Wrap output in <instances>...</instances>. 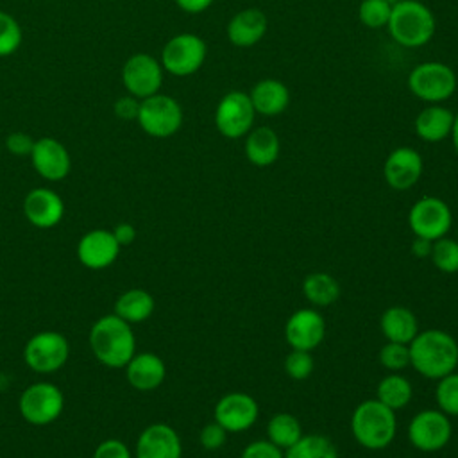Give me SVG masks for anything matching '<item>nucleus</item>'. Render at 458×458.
Wrapping results in <instances>:
<instances>
[{
  "label": "nucleus",
  "instance_id": "ea45409f",
  "mask_svg": "<svg viewBox=\"0 0 458 458\" xmlns=\"http://www.w3.org/2000/svg\"><path fill=\"white\" fill-rule=\"evenodd\" d=\"M93 458H132V456L129 447L122 440L106 438L95 447Z\"/></svg>",
  "mask_w": 458,
  "mask_h": 458
},
{
  "label": "nucleus",
  "instance_id": "4c0bfd02",
  "mask_svg": "<svg viewBox=\"0 0 458 458\" xmlns=\"http://www.w3.org/2000/svg\"><path fill=\"white\" fill-rule=\"evenodd\" d=\"M227 440V431L218 422H208L199 433V442L206 451L220 449Z\"/></svg>",
  "mask_w": 458,
  "mask_h": 458
},
{
  "label": "nucleus",
  "instance_id": "c756f323",
  "mask_svg": "<svg viewBox=\"0 0 458 458\" xmlns=\"http://www.w3.org/2000/svg\"><path fill=\"white\" fill-rule=\"evenodd\" d=\"M267 437L279 449L286 451L302 437V428L297 417L286 411H279L268 419Z\"/></svg>",
  "mask_w": 458,
  "mask_h": 458
},
{
  "label": "nucleus",
  "instance_id": "473e14b6",
  "mask_svg": "<svg viewBox=\"0 0 458 458\" xmlns=\"http://www.w3.org/2000/svg\"><path fill=\"white\" fill-rule=\"evenodd\" d=\"M435 401L440 411L449 417H458V372H451L438 379Z\"/></svg>",
  "mask_w": 458,
  "mask_h": 458
},
{
  "label": "nucleus",
  "instance_id": "aec40b11",
  "mask_svg": "<svg viewBox=\"0 0 458 458\" xmlns=\"http://www.w3.org/2000/svg\"><path fill=\"white\" fill-rule=\"evenodd\" d=\"M23 215L34 227L50 229L63 220L64 202L50 188H34L23 199Z\"/></svg>",
  "mask_w": 458,
  "mask_h": 458
},
{
  "label": "nucleus",
  "instance_id": "bb28decb",
  "mask_svg": "<svg viewBox=\"0 0 458 458\" xmlns=\"http://www.w3.org/2000/svg\"><path fill=\"white\" fill-rule=\"evenodd\" d=\"M156 308L154 297L143 288H131L120 293L114 302V315L129 324L145 322Z\"/></svg>",
  "mask_w": 458,
  "mask_h": 458
},
{
  "label": "nucleus",
  "instance_id": "c03bdc74",
  "mask_svg": "<svg viewBox=\"0 0 458 458\" xmlns=\"http://www.w3.org/2000/svg\"><path fill=\"white\" fill-rule=\"evenodd\" d=\"M213 2L215 0H175L177 7L188 14H199L208 7H211Z\"/></svg>",
  "mask_w": 458,
  "mask_h": 458
},
{
  "label": "nucleus",
  "instance_id": "dca6fc26",
  "mask_svg": "<svg viewBox=\"0 0 458 458\" xmlns=\"http://www.w3.org/2000/svg\"><path fill=\"white\" fill-rule=\"evenodd\" d=\"M424 172L422 156L411 147L394 148L383 165V175L392 190H410L419 182Z\"/></svg>",
  "mask_w": 458,
  "mask_h": 458
},
{
  "label": "nucleus",
  "instance_id": "a211bd4d",
  "mask_svg": "<svg viewBox=\"0 0 458 458\" xmlns=\"http://www.w3.org/2000/svg\"><path fill=\"white\" fill-rule=\"evenodd\" d=\"M30 161L34 170L47 181H61L70 174L72 157L66 147L50 136L34 141Z\"/></svg>",
  "mask_w": 458,
  "mask_h": 458
},
{
  "label": "nucleus",
  "instance_id": "72a5a7b5",
  "mask_svg": "<svg viewBox=\"0 0 458 458\" xmlns=\"http://www.w3.org/2000/svg\"><path fill=\"white\" fill-rule=\"evenodd\" d=\"M392 13L390 0H361L358 5V18L369 29L386 27Z\"/></svg>",
  "mask_w": 458,
  "mask_h": 458
},
{
  "label": "nucleus",
  "instance_id": "ddd939ff",
  "mask_svg": "<svg viewBox=\"0 0 458 458\" xmlns=\"http://www.w3.org/2000/svg\"><path fill=\"white\" fill-rule=\"evenodd\" d=\"M163 66L154 55L138 52L132 54L122 68V82L129 95L143 100L159 93L163 84Z\"/></svg>",
  "mask_w": 458,
  "mask_h": 458
},
{
  "label": "nucleus",
  "instance_id": "0eeeda50",
  "mask_svg": "<svg viewBox=\"0 0 458 458\" xmlns=\"http://www.w3.org/2000/svg\"><path fill=\"white\" fill-rule=\"evenodd\" d=\"M208 55L206 41L193 32L170 38L161 50V66L175 77H188L200 70Z\"/></svg>",
  "mask_w": 458,
  "mask_h": 458
},
{
  "label": "nucleus",
  "instance_id": "cd10ccee",
  "mask_svg": "<svg viewBox=\"0 0 458 458\" xmlns=\"http://www.w3.org/2000/svg\"><path fill=\"white\" fill-rule=\"evenodd\" d=\"M302 293L308 299V302L324 308L333 304L340 297V284L327 272H313L304 277Z\"/></svg>",
  "mask_w": 458,
  "mask_h": 458
},
{
  "label": "nucleus",
  "instance_id": "20e7f679",
  "mask_svg": "<svg viewBox=\"0 0 458 458\" xmlns=\"http://www.w3.org/2000/svg\"><path fill=\"white\" fill-rule=\"evenodd\" d=\"M351 433L369 451L385 449L394 442L397 433L395 411L377 399H367L352 410Z\"/></svg>",
  "mask_w": 458,
  "mask_h": 458
},
{
  "label": "nucleus",
  "instance_id": "f704fd0d",
  "mask_svg": "<svg viewBox=\"0 0 458 458\" xmlns=\"http://www.w3.org/2000/svg\"><path fill=\"white\" fill-rule=\"evenodd\" d=\"M21 45L20 23L5 11H0V57L14 54Z\"/></svg>",
  "mask_w": 458,
  "mask_h": 458
},
{
  "label": "nucleus",
  "instance_id": "b1692460",
  "mask_svg": "<svg viewBox=\"0 0 458 458\" xmlns=\"http://www.w3.org/2000/svg\"><path fill=\"white\" fill-rule=\"evenodd\" d=\"M243 152L247 161L254 166L265 168L274 165L281 152V141L277 132L267 125L250 129L245 136Z\"/></svg>",
  "mask_w": 458,
  "mask_h": 458
},
{
  "label": "nucleus",
  "instance_id": "58836bf2",
  "mask_svg": "<svg viewBox=\"0 0 458 458\" xmlns=\"http://www.w3.org/2000/svg\"><path fill=\"white\" fill-rule=\"evenodd\" d=\"M240 458H284V451L272 444L268 438L254 440L243 447Z\"/></svg>",
  "mask_w": 458,
  "mask_h": 458
},
{
  "label": "nucleus",
  "instance_id": "4468645a",
  "mask_svg": "<svg viewBox=\"0 0 458 458\" xmlns=\"http://www.w3.org/2000/svg\"><path fill=\"white\" fill-rule=\"evenodd\" d=\"M259 408L254 397L245 392H229L222 395L215 404V422H218L227 433H242L254 426Z\"/></svg>",
  "mask_w": 458,
  "mask_h": 458
},
{
  "label": "nucleus",
  "instance_id": "a19ab883",
  "mask_svg": "<svg viewBox=\"0 0 458 458\" xmlns=\"http://www.w3.org/2000/svg\"><path fill=\"white\" fill-rule=\"evenodd\" d=\"M34 138L23 131H14L11 132L7 138H5V147L11 154L14 156H20V157H25V156H30L32 152V147H34Z\"/></svg>",
  "mask_w": 458,
  "mask_h": 458
},
{
  "label": "nucleus",
  "instance_id": "a18cd8bd",
  "mask_svg": "<svg viewBox=\"0 0 458 458\" xmlns=\"http://www.w3.org/2000/svg\"><path fill=\"white\" fill-rule=\"evenodd\" d=\"M431 249H433V242H431V240L415 236V240L411 242V252H413V256H417V258H429Z\"/></svg>",
  "mask_w": 458,
  "mask_h": 458
},
{
  "label": "nucleus",
  "instance_id": "393cba45",
  "mask_svg": "<svg viewBox=\"0 0 458 458\" xmlns=\"http://www.w3.org/2000/svg\"><path fill=\"white\" fill-rule=\"evenodd\" d=\"M249 97L256 114H261V116H277L290 104V89L284 82L277 79L258 81L252 86Z\"/></svg>",
  "mask_w": 458,
  "mask_h": 458
},
{
  "label": "nucleus",
  "instance_id": "7c9ffc66",
  "mask_svg": "<svg viewBox=\"0 0 458 458\" xmlns=\"http://www.w3.org/2000/svg\"><path fill=\"white\" fill-rule=\"evenodd\" d=\"M284 458H338V451L327 437L311 433L302 435L292 447H288Z\"/></svg>",
  "mask_w": 458,
  "mask_h": 458
},
{
  "label": "nucleus",
  "instance_id": "a878e982",
  "mask_svg": "<svg viewBox=\"0 0 458 458\" xmlns=\"http://www.w3.org/2000/svg\"><path fill=\"white\" fill-rule=\"evenodd\" d=\"M379 327L386 342L410 344L419 333L417 317L404 306H390L381 313Z\"/></svg>",
  "mask_w": 458,
  "mask_h": 458
},
{
  "label": "nucleus",
  "instance_id": "6ab92c4d",
  "mask_svg": "<svg viewBox=\"0 0 458 458\" xmlns=\"http://www.w3.org/2000/svg\"><path fill=\"white\" fill-rule=\"evenodd\" d=\"M134 453L136 458H181L182 444L172 426L152 422L138 435Z\"/></svg>",
  "mask_w": 458,
  "mask_h": 458
},
{
  "label": "nucleus",
  "instance_id": "5701e85b",
  "mask_svg": "<svg viewBox=\"0 0 458 458\" xmlns=\"http://www.w3.org/2000/svg\"><path fill=\"white\" fill-rule=\"evenodd\" d=\"M454 113L442 104H428L415 116V134L428 143H438L451 134Z\"/></svg>",
  "mask_w": 458,
  "mask_h": 458
},
{
  "label": "nucleus",
  "instance_id": "4be33fe9",
  "mask_svg": "<svg viewBox=\"0 0 458 458\" xmlns=\"http://www.w3.org/2000/svg\"><path fill=\"white\" fill-rule=\"evenodd\" d=\"M123 369L129 385L140 392L157 388L166 376L165 361L154 352H136Z\"/></svg>",
  "mask_w": 458,
  "mask_h": 458
},
{
  "label": "nucleus",
  "instance_id": "7ed1b4c3",
  "mask_svg": "<svg viewBox=\"0 0 458 458\" xmlns=\"http://www.w3.org/2000/svg\"><path fill=\"white\" fill-rule=\"evenodd\" d=\"M386 30L395 43L406 48H419L431 41L437 30L435 14L419 0H397L392 4V13Z\"/></svg>",
  "mask_w": 458,
  "mask_h": 458
},
{
  "label": "nucleus",
  "instance_id": "49530a36",
  "mask_svg": "<svg viewBox=\"0 0 458 458\" xmlns=\"http://www.w3.org/2000/svg\"><path fill=\"white\" fill-rule=\"evenodd\" d=\"M451 141H453V147H454V150H456V154H458V113L454 114V120H453V129H451Z\"/></svg>",
  "mask_w": 458,
  "mask_h": 458
},
{
  "label": "nucleus",
  "instance_id": "412c9836",
  "mask_svg": "<svg viewBox=\"0 0 458 458\" xmlns=\"http://www.w3.org/2000/svg\"><path fill=\"white\" fill-rule=\"evenodd\" d=\"M267 29V14L258 7H247L231 16L225 32L231 45L238 48H249L265 38Z\"/></svg>",
  "mask_w": 458,
  "mask_h": 458
},
{
  "label": "nucleus",
  "instance_id": "e433bc0d",
  "mask_svg": "<svg viewBox=\"0 0 458 458\" xmlns=\"http://www.w3.org/2000/svg\"><path fill=\"white\" fill-rule=\"evenodd\" d=\"M315 367L313 356L310 351L292 349L284 358V372L293 381H304L311 376Z\"/></svg>",
  "mask_w": 458,
  "mask_h": 458
},
{
  "label": "nucleus",
  "instance_id": "6e6552de",
  "mask_svg": "<svg viewBox=\"0 0 458 458\" xmlns=\"http://www.w3.org/2000/svg\"><path fill=\"white\" fill-rule=\"evenodd\" d=\"M70 356V344L59 331H39L23 347L25 365L39 374L59 370Z\"/></svg>",
  "mask_w": 458,
  "mask_h": 458
},
{
  "label": "nucleus",
  "instance_id": "f257e3e1",
  "mask_svg": "<svg viewBox=\"0 0 458 458\" xmlns=\"http://www.w3.org/2000/svg\"><path fill=\"white\" fill-rule=\"evenodd\" d=\"M408 347L410 367L428 379H440L458 367V342L447 331H419Z\"/></svg>",
  "mask_w": 458,
  "mask_h": 458
},
{
  "label": "nucleus",
  "instance_id": "2f4dec72",
  "mask_svg": "<svg viewBox=\"0 0 458 458\" xmlns=\"http://www.w3.org/2000/svg\"><path fill=\"white\" fill-rule=\"evenodd\" d=\"M429 258L440 272L456 274L458 272V242L447 236L435 240Z\"/></svg>",
  "mask_w": 458,
  "mask_h": 458
},
{
  "label": "nucleus",
  "instance_id": "c9c22d12",
  "mask_svg": "<svg viewBox=\"0 0 458 458\" xmlns=\"http://www.w3.org/2000/svg\"><path fill=\"white\" fill-rule=\"evenodd\" d=\"M379 363L390 372H401L410 367V347L408 344L386 342L379 349Z\"/></svg>",
  "mask_w": 458,
  "mask_h": 458
},
{
  "label": "nucleus",
  "instance_id": "9b49d317",
  "mask_svg": "<svg viewBox=\"0 0 458 458\" xmlns=\"http://www.w3.org/2000/svg\"><path fill=\"white\" fill-rule=\"evenodd\" d=\"M408 225L411 233L426 240H440L447 236L453 225L451 208L438 197H420L408 211Z\"/></svg>",
  "mask_w": 458,
  "mask_h": 458
},
{
  "label": "nucleus",
  "instance_id": "f03ea898",
  "mask_svg": "<svg viewBox=\"0 0 458 458\" xmlns=\"http://www.w3.org/2000/svg\"><path fill=\"white\" fill-rule=\"evenodd\" d=\"M89 345L95 358L109 369H123L136 354V338L129 322L109 313L93 322Z\"/></svg>",
  "mask_w": 458,
  "mask_h": 458
},
{
  "label": "nucleus",
  "instance_id": "f3484780",
  "mask_svg": "<svg viewBox=\"0 0 458 458\" xmlns=\"http://www.w3.org/2000/svg\"><path fill=\"white\" fill-rule=\"evenodd\" d=\"M120 249L113 231L93 229L81 236L77 243V258L86 268L102 270L116 261Z\"/></svg>",
  "mask_w": 458,
  "mask_h": 458
},
{
  "label": "nucleus",
  "instance_id": "1a4fd4ad",
  "mask_svg": "<svg viewBox=\"0 0 458 458\" xmlns=\"http://www.w3.org/2000/svg\"><path fill=\"white\" fill-rule=\"evenodd\" d=\"M21 417L32 426H47L59 419L64 408V397L54 383L39 381L29 385L18 401Z\"/></svg>",
  "mask_w": 458,
  "mask_h": 458
},
{
  "label": "nucleus",
  "instance_id": "39448f33",
  "mask_svg": "<svg viewBox=\"0 0 458 458\" xmlns=\"http://www.w3.org/2000/svg\"><path fill=\"white\" fill-rule=\"evenodd\" d=\"M408 89L419 100L428 104H440L454 95L458 79L454 70L440 61H424L408 73Z\"/></svg>",
  "mask_w": 458,
  "mask_h": 458
},
{
  "label": "nucleus",
  "instance_id": "2eb2a0df",
  "mask_svg": "<svg viewBox=\"0 0 458 458\" xmlns=\"http://www.w3.org/2000/svg\"><path fill=\"white\" fill-rule=\"evenodd\" d=\"M326 336L324 317L311 308L293 311L284 324V338L292 349L313 351Z\"/></svg>",
  "mask_w": 458,
  "mask_h": 458
},
{
  "label": "nucleus",
  "instance_id": "f8f14e48",
  "mask_svg": "<svg viewBox=\"0 0 458 458\" xmlns=\"http://www.w3.org/2000/svg\"><path fill=\"white\" fill-rule=\"evenodd\" d=\"M453 437L449 415L440 410H422L415 413L408 424L410 444L422 453H435L444 449Z\"/></svg>",
  "mask_w": 458,
  "mask_h": 458
},
{
  "label": "nucleus",
  "instance_id": "c85d7f7f",
  "mask_svg": "<svg viewBox=\"0 0 458 458\" xmlns=\"http://www.w3.org/2000/svg\"><path fill=\"white\" fill-rule=\"evenodd\" d=\"M411 383L399 372H390L388 376L379 379L376 388V399L394 411L403 410L411 401Z\"/></svg>",
  "mask_w": 458,
  "mask_h": 458
},
{
  "label": "nucleus",
  "instance_id": "9d476101",
  "mask_svg": "<svg viewBox=\"0 0 458 458\" xmlns=\"http://www.w3.org/2000/svg\"><path fill=\"white\" fill-rule=\"evenodd\" d=\"M256 118L249 93L233 89L227 91L215 107V127L227 140L247 136Z\"/></svg>",
  "mask_w": 458,
  "mask_h": 458
},
{
  "label": "nucleus",
  "instance_id": "423d86ee",
  "mask_svg": "<svg viewBox=\"0 0 458 458\" xmlns=\"http://www.w3.org/2000/svg\"><path fill=\"white\" fill-rule=\"evenodd\" d=\"M182 118V107L174 97L156 93L140 100L136 122L148 136L168 138L181 129Z\"/></svg>",
  "mask_w": 458,
  "mask_h": 458
},
{
  "label": "nucleus",
  "instance_id": "37998d69",
  "mask_svg": "<svg viewBox=\"0 0 458 458\" xmlns=\"http://www.w3.org/2000/svg\"><path fill=\"white\" fill-rule=\"evenodd\" d=\"M113 234H114L116 242L120 243V247L131 245V243L136 240V229H134V225L129 224V222H120V224H116V227L113 229Z\"/></svg>",
  "mask_w": 458,
  "mask_h": 458
},
{
  "label": "nucleus",
  "instance_id": "79ce46f5",
  "mask_svg": "<svg viewBox=\"0 0 458 458\" xmlns=\"http://www.w3.org/2000/svg\"><path fill=\"white\" fill-rule=\"evenodd\" d=\"M114 114L122 120H136L138 116V111H140V98L132 97V95H125V97H120L114 106Z\"/></svg>",
  "mask_w": 458,
  "mask_h": 458
}]
</instances>
